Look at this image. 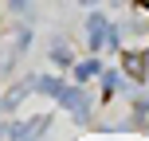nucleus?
<instances>
[{
  "mask_svg": "<svg viewBox=\"0 0 149 141\" xmlns=\"http://www.w3.org/2000/svg\"><path fill=\"white\" fill-rule=\"evenodd\" d=\"M98 71H102V63H98V59H86V63H79V71H74V74H79V78H94Z\"/></svg>",
  "mask_w": 149,
  "mask_h": 141,
  "instance_id": "nucleus-1",
  "label": "nucleus"
},
{
  "mask_svg": "<svg viewBox=\"0 0 149 141\" xmlns=\"http://www.w3.org/2000/svg\"><path fill=\"white\" fill-rule=\"evenodd\" d=\"M51 59H55V63H71V51H67L63 43H55V47H51Z\"/></svg>",
  "mask_w": 149,
  "mask_h": 141,
  "instance_id": "nucleus-2",
  "label": "nucleus"
},
{
  "mask_svg": "<svg viewBox=\"0 0 149 141\" xmlns=\"http://www.w3.org/2000/svg\"><path fill=\"white\" fill-rule=\"evenodd\" d=\"M134 4H137V8H149V0H134Z\"/></svg>",
  "mask_w": 149,
  "mask_h": 141,
  "instance_id": "nucleus-3",
  "label": "nucleus"
},
{
  "mask_svg": "<svg viewBox=\"0 0 149 141\" xmlns=\"http://www.w3.org/2000/svg\"><path fill=\"white\" fill-rule=\"evenodd\" d=\"M82 4H86V8H90V4H94V0H82Z\"/></svg>",
  "mask_w": 149,
  "mask_h": 141,
  "instance_id": "nucleus-4",
  "label": "nucleus"
}]
</instances>
